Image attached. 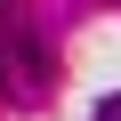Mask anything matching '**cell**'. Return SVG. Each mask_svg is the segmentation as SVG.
<instances>
[{
	"label": "cell",
	"mask_w": 121,
	"mask_h": 121,
	"mask_svg": "<svg viewBox=\"0 0 121 121\" xmlns=\"http://www.w3.org/2000/svg\"><path fill=\"white\" fill-rule=\"evenodd\" d=\"M105 121H121V97H113V105H105Z\"/></svg>",
	"instance_id": "cell-1"
}]
</instances>
